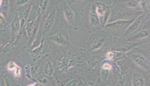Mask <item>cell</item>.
Here are the masks:
<instances>
[{
	"instance_id": "cell-1",
	"label": "cell",
	"mask_w": 150,
	"mask_h": 86,
	"mask_svg": "<svg viewBox=\"0 0 150 86\" xmlns=\"http://www.w3.org/2000/svg\"><path fill=\"white\" fill-rule=\"evenodd\" d=\"M81 14L88 32L92 33L102 28L96 9L95 1H90L86 7L81 10Z\"/></svg>"
},
{
	"instance_id": "cell-2",
	"label": "cell",
	"mask_w": 150,
	"mask_h": 86,
	"mask_svg": "<svg viewBox=\"0 0 150 86\" xmlns=\"http://www.w3.org/2000/svg\"><path fill=\"white\" fill-rule=\"evenodd\" d=\"M112 6L111 9V14L108 22H112L117 20H131L136 19L144 11L134 9L131 8L118 7Z\"/></svg>"
},
{
	"instance_id": "cell-3",
	"label": "cell",
	"mask_w": 150,
	"mask_h": 86,
	"mask_svg": "<svg viewBox=\"0 0 150 86\" xmlns=\"http://www.w3.org/2000/svg\"><path fill=\"white\" fill-rule=\"evenodd\" d=\"M134 19L131 20H117L112 22L107 23L103 26V29H105L107 32L112 33L117 36L121 37L128 29L129 26L130 25Z\"/></svg>"
},
{
	"instance_id": "cell-4",
	"label": "cell",
	"mask_w": 150,
	"mask_h": 86,
	"mask_svg": "<svg viewBox=\"0 0 150 86\" xmlns=\"http://www.w3.org/2000/svg\"><path fill=\"white\" fill-rule=\"evenodd\" d=\"M107 36L104 32L99 31V30L93 32L90 36L87 46L90 51H96L103 47V45L107 42Z\"/></svg>"
},
{
	"instance_id": "cell-5",
	"label": "cell",
	"mask_w": 150,
	"mask_h": 86,
	"mask_svg": "<svg viewBox=\"0 0 150 86\" xmlns=\"http://www.w3.org/2000/svg\"><path fill=\"white\" fill-rule=\"evenodd\" d=\"M63 6V15L66 19V22L67 23V26H68V28L74 30H78L77 19L74 9L71 6L67 1L64 2Z\"/></svg>"
},
{
	"instance_id": "cell-6",
	"label": "cell",
	"mask_w": 150,
	"mask_h": 86,
	"mask_svg": "<svg viewBox=\"0 0 150 86\" xmlns=\"http://www.w3.org/2000/svg\"><path fill=\"white\" fill-rule=\"evenodd\" d=\"M130 59L138 68L145 72H149L150 68V59L148 56L140 52H133L129 55Z\"/></svg>"
},
{
	"instance_id": "cell-7",
	"label": "cell",
	"mask_w": 150,
	"mask_h": 86,
	"mask_svg": "<svg viewBox=\"0 0 150 86\" xmlns=\"http://www.w3.org/2000/svg\"><path fill=\"white\" fill-rule=\"evenodd\" d=\"M150 17L149 12H143L140 16H138L129 26L128 29L126 30L123 37L125 38H128L130 36L132 35L135 32H137L141 29L142 24L144 21Z\"/></svg>"
},
{
	"instance_id": "cell-8",
	"label": "cell",
	"mask_w": 150,
	"mask_h": 86,
	"mask_svg": "<svg viewBox=\"0 0 150 86\" xmlns=\"http://www.w3.org/2000/svg\"><path fill=\"white\" fill-rule=\"evenodd\" d=\"M47 39L62 46H66L71 45L69 42V35L65 31H62L61 32H58L53 35L48 36Z\"/></svg>"
},
{
	"instance_id": "cell-9",
	"label": "cell",
	"mask_w": 150,
	"mask_h": 86,
	"mask_svg": "<svg viewBox=\"0 0 150 86\" xmlns=\"http://www.w3.org/2000/svg\"><path fill=\"white\" fill-rule=\"evenodd\" d=\"M56 13L57 9L55 8L50 11L46 19H45L42 29V34L44 36L47 35L54 25L56 20Z\"/></svg>"
},
{
	"instance_id": "cell-10",
	"label": "cell",
	"mask_w": 150,
	"mask_h": 86,
	"mask_svg": "<svg viewBox=\"0 0 150 86\" xmlns=\"http://www.w3.org/2000/svg\"><path fill=\"white\" fill-rule=\"evenodd\" d=\"M131 85L134 86H144L146 85V80L144 75L139 68H134L131 72Z\"/></svg>"
},
{
	"instance_id": "cell-11",
	"label": "cell",
	"mask_w": 150,
	"mask_h": 86,
	"mask_svg": "<svg viewBox=\"0 0 150 86\" xmlns=\"http://www.w3.org/2000/svg\"><path fill=\"white\" fill-rule=\"evenodd\" d=\"M20 17L18 14H16L13 17V21L10 23L9 26L10 30L11 33V40L15 43L17 37L18 35L20 30Z\"/></svg>"
},
{
	"instance_id": "cell-12",
	"label": "cell",
	"mask_w": 150,
	"mask_h": 86,
	"mask_svg": "<svg viewBox=\"0 0 150 86\" xmlns=\"http://www.w3.org/2000/svg\"><path fill=\"white\" fill-rule=\"evenodd\" d=\"M42 14L41 8L39 3H32L30 11L29 13L27 22H31L35 21L39 16Z\"/></svg>"
},
{
	"instance_id": "cell-13",
	"label": "cell",
	"mask_w": 150,
	"mask_h": 86,
	"mask_svg": "<svg viewBox=\"0 0 150 86\" xmlns=\"http://www.w3.org/2000/svg\"><path fill=\"white\" fill-rule=\"evenodd\" d=\"M149 29H141L128 37L127 41L128 42H134L137 40L149 38Z\"/></svg>"
},
{
	"instance_id": "cell-14",
	"label": "cell",
	"mask_w": 150,
	"mask_h": 86,
	"mask_svg": "<svg viewBox=\"0 0 150 86\" xmlns=\"http://www.w3.org/2000/svg\"><path fill=\"white\" fill-rule=\"evenodd\" d=\"M129 43H125V44L122 45L120 47H119L118 48L115 49L114 51H116V52H121L123 53L126 54L128 52L131 50L132 49L136 48L137 46H139V45L142 44V43H137V42H130Z\"/></svg>"
},
{
	"instance_id": "cell-15",
	"label": "cell",
	"mask_w": 150,
	"mask_h": 86,
	"mask_svg": "<svg viewBox=\"0 0 150 86\" xmlns=\"http://www.w3.org/2000/svg\"><path fill=\"white\" fill-rule=\"evenodd\" d=\"M45 38V36L42 34V30H40L39 27V29L37 35L35 36L34 40L33 41V42H32L31 44L29 46V51H31L35 48L39 47Z\"/></svg>"
},
{
	"instance_id": "cell-16",
	"label": "cell",
	"mask_w": 150,
	"mask_h": 86,
	"mask_svg": "<svg viewBox=\"0 0 150 86\" xmlns=\"http://www.w3.org/2000/svg\"><path fill=\"white\" fill-rule=\"evenodd\" d=\"M45 41V38L44 39L43 41L42 42L40 45L39 47L35 48L32 50L30 51L33 60H38V59H39L42 57V54L43 49H44Z\"/></svg>"
},
{
	"instance_id": "cell-17",
	"label": "cell",
	"mask_w": 150,
	"mask_h": 86,
	"mask_svg": "<svg viewBox=\"0 0 150 86\" xmlns=\"http://www.w3.org/2000/svg\"><path fill=\"white\" fill-rule=\"evenodd\" d=\"M95 5H96V11H97L98 16L99 17L100 21H101L105 11L110 6H108L106 4L103 3V2H95Z\"/></svg>"
},
{
	"instance_id": "cell-18",
	"label": "cell",
	"mask_w": 150,
	"mask_h": 86,
	"mask_svg": "<svg viewBox=\"0 0 150 86\" xmlns=\"http://www.w3.org/2000/svg\"><path fill=\"white\" fill-rule=\"evenodd\" d=\"M54 73V68L52 61L49 60L47 62L44 70V73L48 77H52Z\"/></svg>"
},
{
	"instance_id": "cell-19",
	"label": "cell",
	"mask_w": 150,
	"mask_h": 86,
	"mask_svg": "<svg viewBox=\"0 0 150 86\" xmlns=\"http://www.w3.org/2000/svg\"><path fill=\"white\" fill-rule=\"evenodd\" d=\"M35 80L37 82L39 85H44L46 86L48 85L49 80L47 77L44 75L43 74H38L36 77H35Z\"/></svg>"
},
{
	"instance_id": "cell-20",
	"label": "cell",
	"mask_w": 150,
	"mask_h": 86,
	"mask_svg": "<svg viewBox=\"0 0 150 86\" xmlns=\"http://www.w3.org/2000/svg\"><path fill=\"white\" fill-rule=\"evenodd\" d=\"M1 8V13H2L3 15H6L9 12L10 8L9 1V0H3L2 3L0 6Z\"/></svg>"
},
{
	"instance_id": "cell-21",
	"label": "cell",
	"mask_w": 150,
	"mask_h": 86,
	"mask_svg": "<svg viewBox=\"0 0 150 86\" xmlns=\"http://www.w3.org/2000/svg\"><path fill=\"white\" fill-rule=\"evenodd\" d=\"M111 70H104V69H101L100 70V75L102 81L104 82H106L108 80V78L110 77V72Z\"/></svg>"
},
{
	"instance_id": "cell-22",
	"label": "cell",
	"mask_w": 150,
	"mask_h": 86,
	"mask_svg": "<svg viewBox=\"0 0 150 86\" xmlns=\"http://www.w3.org/2000/svg\"><path fill=\"white\" fill-rule=\"evenodd\" d=\"M31 64H27V65L25 66L24 68L25 77L29 80L35 81V79L32 76L31 73Z\"/></svg>"
},
{
	"instance_id": "cell-23",
	"label": "cell",
	"mask_w": 150,
	"mask_h": 86,
	"mask_svg": "<svg viewBox=\"0 0 150 86\" xmlns=\"http://www.w3.org/2000/svg\"><path fill=\"white\" fill-rule=\"evenodd\" d=\"M40 2L39 3L40 5L41 8V12L42 14H43L44 13H45L47 11V8L49 6L50 0H40Z\"/></svg>"
},
{
	"instance_id": "cell-24",
	"label": "cell",
	"mask_w": 150,
	"mask_h": 86,
	"mask_svg": "<svg viewBox=\"0 0 150 86\" xmlns=\"http://www.w3.org/2000/svg\"><path fill=\"white\" fill-rule=\"evenodd\" d=\"M14 77L16 80H19L22 76V68L18 65L14 70Z\"/></svg>"
},
{
	"instance_id": "cell-25",
	"label": "cell",
	"mask_w": 150,
	"mask_h": 86,
	"mask_svg": "<svg viewBox=\"0 0 150 86\" xmlns=\"http://www.w3.org/2000/svg\"><path fill=\"white\" fill-rule=\"evenodd\" d=\"M18 65H17L14 60H10L9 63L6 64V69L8 70L12 71L15 70Z\"/></svg>"
},
{
	"instance_id": "cell-26",
	"label": "cell",
	"mask_w": 150,
	"mask_h": 86,
	"mask_svg": "<svg viewBox=\"0 0 150 86\" xmlns=\"http://www.w3.org/2000/svg\"><path fill=\"white\" fill-rule=\"evenodd\" d=\"M81 80L78 79H74L73 80L68 82V83L66 84V85H69V86H77V85H83V83H81Z\"/></svg>"
},
{
	"instance_id": "cell-27",
	"label": "cell",
	"mask_w": 150,
	"mask_h": 86,
	"mask_svg": "<svg viewBox=\"0 0 150 86\" xmlns=\"http://www.w3.org/2000/svg\"><path fill=\"white\" fill-rule=\"evenodd\" d=\"M10 40L8 41L7 38L4 37H0V51L6 46V45L9 42Z\"/></svg>"
},
{
	"instance_id": "cell-28",
	"label": "cell",
	"mask_w": 150,
	"mask_h": 86,
	"mask_svg": "<svg viewBox=\"0 0 150 86\" xmlns=\"http://www.w3.org/2000/svg\"><path fill=\"white\" fill-rule=\"evenodd\" d=\"M31 0H17L15 3V6H18V7H22L24 6L25 5L28 4V3Z\"/></svg>"
},
{
	"instance_id": "cell-29",
	"label": "cell",
	"mask_w": 150,
	"mask_h": 86,
	"mask_svg": "<svg viewBox=\"0 0 150 86\" xmlns=\"http://www.w3.org/2000/svg\"><path fill=\"white\" fill-rule=\"evenodd\" d=\"M105 57L107 60L112 61L115 57V53L114 51H108L105 54Z\"/></svg>"
},
{
	"instance_id": "cell-30",
	"label": "cell",
	"mask_w": 150,
	"mask_h": 86,
	"mask_svg": "<svg viewBox=\"0 0 150 86\" xmlns=\"http://www.w3.org/2000/svg\"><path fill=\"white\" fill-rule=\"evenodd\" d=\"M101 68L104 69V70H112V65L110 64L109 63H105L103 64Z\"/></svg>"
},
{
	"instance_id": "cell-31",
	"label": "cell",
	"mask_w": 150,
	"mask_h": 86,
	"mask_svg": "<svg viewBox=\"0 0 150 86\" xmlns=\"http://www.w3.org/2000/svg\"><path fill=\"white\" fill-rule=\"evenodd\" d=\"M2 1H3V0H0V6H1L2 3Z\"/></svg>"
},
{
	"instance_id": "cell-32",
	"label": "cell",
	"mask_w": 150,
	"mask_h": 86,
	"mask_svg": "<svg viewBox=\"0 0 150 86\" xmlns=\"http://www.w3.org/2000/svg\"><path fill=\"white\" fill-rule=\"evenodd\" d=\"M0 31H3V30H1V29H0Z\"/></svg>"
},
{
	"instance_id": "cell-33",
	"label": "cell",
	"mask_w": 150,
	"mask_h": 86,
	"mask_svg": "<svg viewBox=\"0 0 150 86\" xmlns=\"http://www.w3.org/2000/svg\"><path fill=\"white\" fill-rule=\"evenodd\" d=\"M78 1H81V0H78Z\"/></svg>"
}]
</instances>
